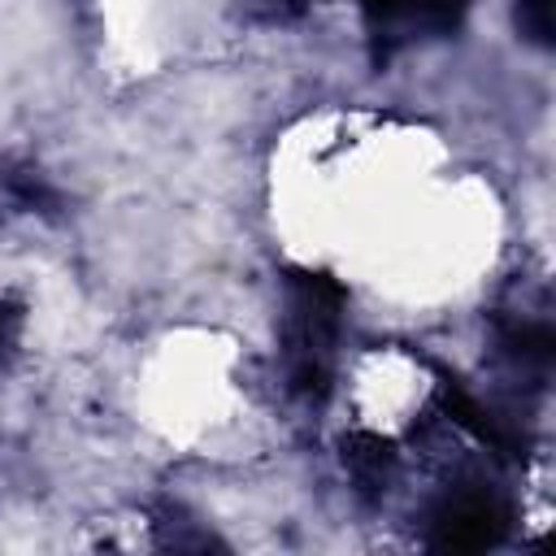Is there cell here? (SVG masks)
<instances>
[{"instance_id": "cell-1", "label": "cell", "mask_w": 556, "mask_h": 556, "mask_svg": "<svg viewBox=\"0 0 556 556\" xmlns=\"http://www.w3.org/2000/svg\"><path fill=\"white\" fill-rule=\"evenodd\" d=\"M348 291L330 274L291 269L287 274V321H282V361L287 382L304 400H326L334 339L343 326Z\"/></svg>"}, {"instance_id": "cell-8", "label": "cell", "mask_w": 556, "mask_h": 556, "mask_svg": "<svg viewBox=\"0 0 556 556\" xmlns=\"http://www.w3.org/2000/svg\"><path fill=\"white\" fill-rule=\"evenodd\" d=\"M17 326H22V308L9 304V300H0V361L13 348V339H17Z\"/></svg>"}, {"instance_id": "cell-7", "label": "cell", "mask_w": 556, "mask_h": 556, "mask_svg": "<svg viewBox=\"0 0 556 556\" xmlns=\"http://www.w3.org/2000/svg\"><path fill=\"white\" fill-rule=\"evenodd\" d=\"M517 35L534 48H552V0H513Z\"/></svg>"}, {"instance_id": "cell-4", "label": "cell", "mask_w": 556, "mask_h": 556, "mask_svg": "<svg viewBox=\"0 0 556 556\" xmlns=\"http://www.w3.org/2000/svg\"><path fill=\"white\" fill-rule=\"evenodd\" d=\"M443 408H447V417H452L460 430H469L482 447H491V452H500V456H526V434H521L513 421H504L500 413H491L482 400H473V395L460 387V378H447V374H443Z\"/></svg>"}, {"instance_id": "cell-6", "label": "cell", "mask_w": 556, "mask_h": 556, "mask_svg": "<svg viewBox=\"0 0 556 556\" xmlns=\"http://www.w3.org/2000/svg\"><path fill=\"white\" fill-rule=\"evenodd\" d=\"M500 348L526 374H547L556 356V334L547 321H500Z\"/></svg>"}, {"instance_id": "cell-5", "label": "cell", "mask_w": 556, "mask_h": 556, "mask_svg": "<svg viewBox=\"0 0 556 556\" xmlns=\"http://www.w3.org/2000/svg\"><path fill=\"white\" fill-rule=\"evenodd\" d=\"M343 469H348V478L356 482V491H361L365 500H378V495H387V486H391L395 447H391L382 434L356 430V434L343 439Z\"/></svg>"}, {"instance_id": "cell-3", "label": "cell", "mask_w": 556, "mask_h": 556, "mask_svg": "<svg viewBox=\"0 0 556 556\" xmlns=\"http://www.w3.org/2000/svg\"><path fill=\"white\" fill-rule=\"evenodd\" d=\"M508 530V504L486 486H456L430 517V547L443 552H482L495 547Z\"/></svg>"}, {"instance_id": "cell-2", "label": "cell", "mask_w": 556, "mask_h": 556, "mask_svg": "<svg viewBox=\"0 0 556 556\" xmlns=\"http://www.w3.org/2000/svg\"><path fill=\"white\" fill-rule=\"evenodd\" d=\"M374 65H387L417 39H447L460 30L469 0H361Z\"/></svg>"}]
</instances>
